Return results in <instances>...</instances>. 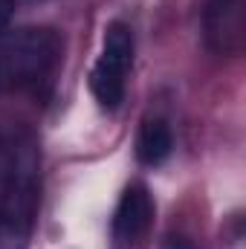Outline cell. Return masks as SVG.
<instances>
[{
    "label": "cell",
    "instance_id": "1",
    "mask_svg": "<svg viewBox=\"0 0 246 249\" xmlns=\"http://www.w3.org/2000/svg\"><path fill=\"white\" fill-rule=\"evenodd\" d=\"M61 61V38L53 29H18L0 41V81L44 96Z\"/></svg>",
    "mask_w": 246,
    "mask_h": 249
},
{
    "label": "cell",
    "instance_id": "2",
    "mask_svg": "<svg viewBox=\"0 0 246 249\" xmlns=\"http://www.w3.org/2000/svg\"><path fill=\"white\" fill-rule=\"evenodd\" d=\"M38 154L32 145H20L12 151L3 194H0V238L9 244H20L35 220L38 206Z\"/></svg>",
    "mask_w": 246,
    "mask_h": 249
},
{
    "label": "cell",
    "instance_id": "3",
    "mask_svg": "<svg viewBox=\"0 0 246 249\" xmlns=\"http://www.w3.org/2000/svg\"><path fill=\"white\" fill-rule=\"evenodd\" d=\"M130 64H133V32L127 23L113 20L105 29L102 55L90 72V90L105 110H116L122 105Z\"/></svg>",
    "mask_w": 246,
    "mask_h": 249
},
{
    "label": "cell",
    "instance_id": "4",
    "mask_svg": "<svg viewBox=\"0 0 246 249\" xmlns=\"http://www.w3.org/2000/svg\"><path fill=\"white\" fill-rule=\"evenodd\" d=\"M206 41L217 55H238L244 50V0L206 3Z\"/></svg>",
    "mask_w": 246,
    "mask_h": 249
},
{
    "label": "cell",
    "instance_id": "5",
    "mask_svg": "<svg viewBox=\"0 0 246 249\" xmlns=\"http://www.w3.org/2000/svg\"><path fill=\"white\" fill-rule=\"evenodd\" d=\"M151 217H154V200H151L148 188H124V194L119 197V206L113 212V241L124 249H133L148 232Z\"/></svg>",
    "mask_w": 246,
    "mask_h": 249
},
{
    "label": "cell",
    "instance_id": "6",
    "mask_svg": "<svg viewBox=\"0 0 246 249\" xmlns=\"http://www.w3.org/2000/svg\"><path fill=\"white\" fill-rule=\"evenodd\" d=\"M174 151V133H171V124L165 122L162 116H148L142 127H139V136H136V154L145 165H159L171 157Z\"/></svg>",
    "mask_w": 246,
    "mask_h": 249
},
{
    "label": "cell",
    "instance_id": "7",
    "mask_svg": "<svg viewBox=\"0 0 246 249\" xmlns=\"http://www.w3.org/2000/svg\"><path fill=\"white\" fill-rule=\"evenodd\" d=\"M162 249H200L197 244H191L185 235H168L165 238V244H162Z\"/></svg>",
    "mask_w": 246,
    "mask_h": 249
},
{
    "label": "cell",
    "instance_id": "8",
    "mask_svg": "<svg viewBox=\"0 0 246 249\" xmlns=\"http://www.w3.org/2000/svg\"><path fill=\"white\" fill-rule=\"evenodd\" d=\"M12 15H15V0H0V32L9 26Z\"/></svg>",
    "mask_w": 246,
    "mask_h": 249
}]
</instances>
